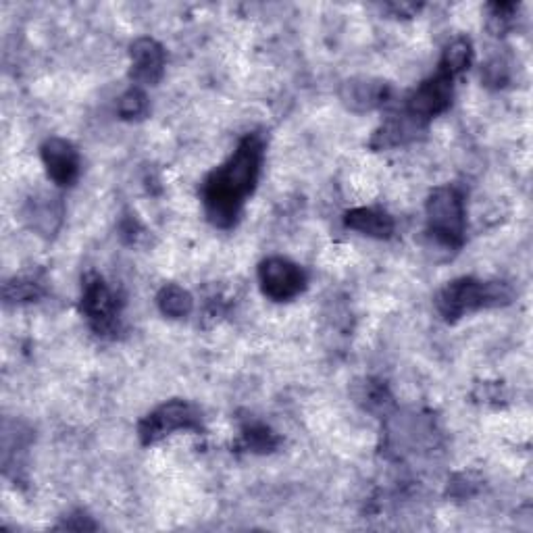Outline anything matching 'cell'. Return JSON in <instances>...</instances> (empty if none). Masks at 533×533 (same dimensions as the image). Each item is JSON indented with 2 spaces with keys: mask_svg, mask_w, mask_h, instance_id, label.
<instances>
[{
  "mask_svg": "<svg viewBox=\"0 0 533 533\" xmlns=\"http://www.w3.org/2000/svg\"><path fill=\"white\" fill-rule=\"evenodd\" d=\"M265 157V142L259 134L240 140L234 155L209 173L202 184V205L209 221L219 230L236 225L246 198L255 192Z\"/></svg>",
  "mask_w": 533,
  "mask_h": 533,
  "instance_id": "1",
  "label": "cell"
},
{
  "mask_svg": "<svg viewBox=\"0 0 533 533\" xmlns=\"http://www.w3.org/2000/svg\"><path fill=\"white\" fill-rule=\"evenodd\" d=\"M513 290L502 282H481L475 277H459L446 284L438 296L436 307L446 321H456L479 309H492L509 304Z\"/></svg>",
  "mask_w": 533,
  "mask_h": 533,
  "instance_id": "2",
  "label": "cell"
},
{
  "mask_svg": "<svg viewBox=\"0 0 533 533\" xmlns=\"http://www.w3.org/2000/svg\"><path fill=\"white\" fill-rule=\"evenodd\" d=\"M427 230L446 248H461L465 242V200L459 188L438 186L429 194L427 205Z\"/></svg>",
  "mask_w": 533,
  "mask_h": 533,
  "instance_id": "3",
  "label": "cell"
},
{
  "mask_svg": "<svg viewBox=\"0 0 533 533\" xmlns=\"http://www.w3.org/2000/svg\"><path fill=\"white\" fill-rule=\"evenodd\" d=\"M200 429H202V419L194 406L184 400H171L161 404L159 409H155L152 413H148L138 423V436L144 446H150L171 436L173 431H200Z\"/></svg>",
  "mask_w": 533,
  "mask_h": 533,
  "instance_id": "4",
  "label": "cell"
},
{
  "mask_svg": "<svg viewBox=\"0 0 533 533\" xmlns=\"http://www.w3.org/2000/svg\"><path fill=\"white\" fill-rule=\"evenodd\" d=\"M82 313L98 336H115L119 332V298L98 273L84 277Z\"/></svg>",
  "mask_w": 533,
  "mask_h": 533,
  "instance_id": "5",
  "label": "cell"
},
{
  "mask_svg": "<svg viewBox=\"0 0 533 533\" xmlns=\"http://www.w3.org/2000/svg\"><path fill=\"white\" fill-rule=\"evenodd\" d=\"M454 78L448 75L446 71H442L438 67L436 75H431L429 80H425L411 96L406 100V109L404 115L411 117L415 123H419L421 128L442 115L450 103H452V94H454V86H452Z\"/></svg>",
  "mask_w": 533,
  "mask_h": 533,
  "instance_id": "6",
  "label": "cell"
},
{
  "mask_svg": "<svg viewBox=\"0 0 533 533\" xmlns=\"http://www.w3.org/2000/svg\"><path fill=\"white\" fill-rule=\"evenodd\" d=\"M259 284L267 298L286 302L307 288V273L284 257H269L259 267Z\"/></svg>",
  "mask_w": 533,
  "mask_h": 533,
  "instance_id": "7",
  "label": "cell"
},
{
  "mask_svg": "<svg viewBox=\"0 0 533 533\" xmlns=\"http://www.w3.org/2000/svg\"><path fill=\"white\" fill-rule=\"evenodd\" d=\"M42 163L57 186H73L80 175L78 150L63 138H50L42 144Z\"/></svg>",
  "mask_w": 533,
  "mask_h": 533,
  "instance_id": "8",
  "label": "cell"
},
{
  "mask_svg": "<svg viewBox=\"0 0 533 533\" xmlns=\"http://www.w3.org/2000/svg\"><path fill=\"white\" fill-rule=\"evenodd\" d=\"M132 80L142 86H155L165 71V50L152 38H138L130 46Z\"/></svg>",
  "mask_w": 533,
  "mask_h": 533,
  "instance_id": "9",
  "label": "cell"
},
{
  "mask_svg": "<svg viewBox=\"0 0 533 533\" xmlns=\"http://www.w3.org/2000/svg\"><path fill=\"white\" fill-rule=\"evenodd\" d=\"M392 88L386 82L379 80H352L346 82L342 88V100L344 105L357 113L373 111L382 107L390 98Z\"/></svg>",
  "mask_w": 533,
  "mask_h": 533,
  "instance_id": "10",
  "label": "cell"
},
{
  "mask_svg": "<svg viewBox=\"0 0 533 533\" xmlns=\"http://www.w3.org/2000/svg\"><path fill=\"white\" fill-rule=\"evenodd\" d=\"M344 223L350 230L359 232L363 236L369 238H379V240H386L394 234V219L386 213V211H379V209H371V207H361V209H352L344 215Z\"/></svg>",
  "mask_w": 533,
  "mask_h": 533,
  "instance_id": "11",
  "label": "cell"
},
{
  "mask_svg": "<svg viewBox=\"0 0 533 533\" xmlns=\"http://www.w3.org/2000/svg\"><path fill=\"white\" fill-rule=\"evenodd\" d=\"M423 128L419 123H415L411 117H406L404 113L402 115H396V117H390L382 128H379L373 138H371V148L375 150H384V148H392V146H400V144H406L409 140H415L417 134L421 132Z\"/></svg>",
  "mask_w": 533,
  "mask_h": 533,
  "instance_id": "12",
  "label": "cell"
},
{
  "mask_svg": "<svg viewBox=\"0 0 533 533\" xmlns=\"http://www.w3.org/2000/svg\"><path fill=\"white\" fill-rule=\"evenodd\" d=\"M157 304H159L161 313L165 317H171V319H184L194 309L192 294L188 290H184L182 286H175V284L161 288V292L157 296Z\"/></svg>",
  "mask_w": 533,
  "mask_h": 533,
  "instance_id": "13",
  "label": "cell"
},
{
  "mask_svg": "<svg viewBox=\"0 0 533 533\" xmlns=\"http://www.w3.org/2000/svg\"><path fill=\"white\" fill-rule=\"evenodd\" d=\"M471 57H473L471 42L467 38H456L446 46L440 61V69L452 75V78H456V75L463 73L471 65Z\"/></svg>",
  "mask_w": 533,
  "mask_h": 533,
  "instance_id": "14",
  "label": "cell"
},
{
  "mask_svg": "<svg viewBox=\"0 0 533 533\" xmlns=\"http://www.w3.org/2000/svg\"><path fill=\"white\" fill-rule=\"evenodd\" d=\"M242 444L250 452H273L279 444L275 431L263 423H248L242 427Z\"/></svg>",
  "mask_w": 533,
  "mask_h": 533,
  "instance_id": "15",
  "label": "cell"
},
{
  "mask_svg": "<svg viewBox=\"0 0 533 533\" xmlns=\"http://www.w3.org/2000/svg\"><path fill=\"white\" fill-rule=\"evenodd\" d=\"M42 294H44V288L36 277H15L5 284V300L9 304L34 302Z\"/></svg>",
  "mask_w": 533,
  "mask_h": 533,
  "instance_id": "16",
  "label": "cell"
},
{
  "mask_svg": "<svg viewBox=\"0 0 533 533\" xmlns=\"http://www.w3.org/2000/svg\"><path fill=\"white\" fill-rule=\"evenodd\" d=\"M117 113L121 119H142L148 113V98L140 88H132L125 92L119 103H117Z\"/></svg>",
  "mask_w": 533,
  "mask_h": 533,
  "instance_id": "17",
  "label": "cell"
},
{
  "mask_svg": "<svg viewBox=\"0 0 533 533\" xmlns=\"http://www.w3.org/2000/svg\"><path fill=\"white\" fill-rule=\"evenodd\" d=\"M490 9V30L494 34H502L511 28L517 5L515 3H494Z\"/></svg>",
  "mask_w": 533,
  "mask_h": 533,
  "instance_id": "18",
  "label": "cell"
},
{
  "mask_svg": "<svg viewBox=\"0 0 533 533\" xmlns=\"http://www.w3.org/2000/svg\"><path fill=\"white\" fill-rule=\"evenodd\" d=\"M481 80L490 86H504V82L509 80V69L502 59H492L486 63L484 71H481Z\"/></svg>",
  "mask_w": 533,
  "mask_h": 533,
  "instance_id": "19",
  "label": "cell"
},
{
  "mask_svg": "<svg viewBox=\"0 0 533 533\" xmlns=\"http://www.w3.org/2000/svg\"><path fill=\"white\" fill-rule=\"evenodd\" d=\"M388 9L390 11H394V15H400V17H413L415 13H419V5H406V3H402V5H398V3H394V5H388Z\"/></svg>",
  "mask_w": 533,
  "mask_h": 533,
  "instance_id": "20",
  "label": "cell"
}]
</instances>
